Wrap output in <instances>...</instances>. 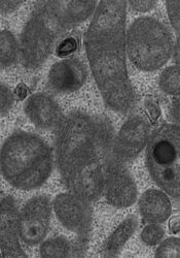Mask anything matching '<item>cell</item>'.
I'll use <instances>...</instances> for the list:
<instances>
[{"mask_svg":"<svg viewBox=\"0 0 180 258\" xmlns=\"http://www.w3.org/2000/svg\"><path fill=\"white\" fill-rule=\"evenodd\" d=\"M114 141V128L103 117L80 111L64 117L58 127L55 146L61 178L89 159L109 155Z\"/></svg>","mask_w":180,"mask_h":258,"instance_id":"1","label":"cell"},{"mask_svg":"<svg viewBox=\"0 0 180 258\" xmlns=\"http://www.w3.org/2000/svg\"><path fill=\"white\" fill-rule=\"evenodd\" d=\"M54 167L49 144L39 136L16 132L2 148V173L5 180L20 190H33L46 183Z\"/></svg>","mask_w":180,"mask_h":258,"instance_id":"2","label":"cell"},{"mask_svg":"<svg viewBox=\"0 0 180 258\" xmlns=\"http://www.w3.org/2000/svg\"><path fill=\"white\" fill-rule=\"evenodd\" d=\"M84 46L89 68L105 104L119 113L131 112L137 98L128 76L126 44Z\"/></svg>","mask_w":180,"mask_h":258,"instance_id":"3","label":"cell"},{"mask_svg":"<svg viewBox=\"0 0 180 258\" xmlns=\"http://www.w3.org/2000/svg\"><path fill=\"white\" fill-rule=\"evenodd\" d=\"M174 39L169 28L159 20L141 17L130 25L126 35V52L138 70L154 72L171 58Z\"/></svg>","mask_w":180,"mask_h":258,"instance_id":"4","label":"cell"},{"mask_svg":"<svg viewBox=\"0 0 180 258\" xmlns=\"http://www.w3.org/2000/svg\"><path fill=\"white\" fill-rule=\"evenodd\" d=\"M145 163L153 182L175 200L180 199V126L164 123L151 133Z\"/></svg>","mask_w":180,"mask_h":258,"instance_id":"5","label":"cell"},{"mask_svg":"<svg viewBox=\"0 0 180 258\" xmlns=\"http://www.w3.org/2000/svg\"><path fill=\"white\" fill-rule=\"evenodd\" d=\"M63 32L37 7L21 32L20 60L29 71L38 70L54 50L56 39Z\"/></svg>","mask_w":180,"mask_h":258,"instance_id":"6","label":"cell"},{"mask_svg":"<svg viewBox=\"0 0 180 258\" xmlns=\"http://www.w3.org/2000/svg\"><path fill=\"white\" fill-rule=\"evenodd\" d=\"M127 2H100L85 32L84 45L126 44Z\"/></svg>","mask_w":180,"mask_h":258,"instance_id":"7","label":"cell"},{"mask_svg":"<svg viewBox=\"0 0 180 258\" xmlns=\"http://www.w3.org/2000/svg\"><path fill=\"white\" fill-rule=\"evenodd\" d=\"M111 156L104 155L89 159L62 178L65 186L77 197L92 203L98 201L104 192L107 164Z\"/></svg>","mask_w":180,"mask_h":258,"instance_id":"8","label":"cell"},{"mask_svg":"<svg viewBox=\"0 0 180 258\" xmlns=\"http://www.w3.org/2000/svg\"><path fill=\"white\" fill-rule=\"evenodd\" d=\"M53 204L48 196L30 199L19 212V235L27 246H36L46 238L51 223Z\"/></svg>","mask_w":180,"mask_h":258,"instance_id":"9","label":"cell"},{"mask_svg":"<svg viewBox=\"0 0 180 258\" xmlns=\"http://www.w3.org/2000/svg\"><path fill=\"white\" fill-rule=\"evenodd\" d=\"M150 135L151 127L145 118L142 116L129 118L114 141L112 158L122 163L134 160L147 146Z\"/></svg>","mask_w":180,"mask_h":258,"instance_id":"10","label":"cell"},{"mask_svg":"<svg viewBox=\"0 0 180 258\" xmlns=\"http://www.w3.org/2000/svg\"><path fill=\"white\" fill-rule=\"evenodd\" d=\"M103 195L106 202L115 208L125 209L137 201V186L125 163L110 158L107 164Z\"/></svg>","mask_w":180,"mask_h":258,"instance_id":"11","label":"cell"},{"mask_svg":"<svg viewBox=\"0 0 180 258\" xmlns=\"http://www.w3.org/2000/svg\"><path fill=\"white\" fill-rule=\"evenodd\" d=\"M53 209L61 224L68 230L85 238L92 221V209L89 202L74 193H61L53 202Z\"/></svg>","mask_w":180,"mask_h":258,"instance_id":"12","label":"cell"},{"mask_svg":"<svg viewBox=\"0 0 180 258\" xmlns=\"http://www.w3.org/2000/svg\"><path fill=\"white\" fill-rule=\"evenodd\" d=\"M96 2H39L35 7L40 9L53 22L65 32L91 17L96 9Z\"/></svg>","mask_w":180,"mask_h":258,"instance_id":"13","label":"cell"},{"mask_svg":"<svg viewBox=\"0 0 180 258\" xmlns=\"http://www.w3.org/2000/svg\"><path fill=\"white\" fill-rule=\"evenodd\" d=\"M87 78L85 64L76 57L65 58L56 62L48 77L50 88L60 94H68L79 90Z\"/></svg>","mask_w":180,"mask_h":258,"instance_id":"14","label":"cell"},{"mask_svg":"<svg viewBox=\"0 0 180 258\" xmlns=\"http://www.w3.org/2000/svg\"><path fill=\"white\" fill-rule=\"evenodd\" d=\"M19 210L14 198L8 196L0 204V246L2 257H27L20 245Z\"/></svg>","mask_w":180,"mask_h":258,"instance_id":"15","label":"cell"},{"mask_svg":"<svg viewBox=\"0 0 180 258\" xmlns=\"http://www.w3.org/2000/svg\"><path fill=\"white\" fill-rule=\"evenodd\" d=\"M24 111L32 124L44 131L59 127L64 119L58 102L46 93L32 94L25 103Z\"/></svg>","mask_w":180,"mask_h":258,"instance_id":"16","label":"cell"},{"mask_svg":"<svg viewBox=\"0 0 180 258\" xmlns=\"http://www.w3.org/2000/svg\"><path fill=\"white\" fill-rule=\"evenodd\" d=\"M139 212L144 221L161 224L166 222L172 213L169 196L163 190L148 189L139 199Z\"/></svg>","mask_w":180,"mask_h":258,"instance_id":"17","label":"cell"},{"mask_svg":"<svg viewBox=\"0 0 180 258\" xmlns=\"http://www.w3.org/2000/svg\"><path fill=\"white\" fill-rule=\"evenodd\" d=\"M137 226L138 219L134 215H131L123 220L104 242L102 246V255L106 257L119 256L124 246L136 231Z\"/></svg>","mask_w":180,"mask_h":258,"instance_id":"18","label":"cell"},{"mask_svg":"<svg viewBox=\"0 0 180 258\" xmlns=\"http://www.w3.org/2000/svg\"><path fill=\"white\" fill-rule=\"evenodd\" d=\"M20 57V46L16 36L10 30H3L0 34V63L2 69L13 67Z\"/></svg>","mask_w":180,"mask_h":258,"instance_id":"19","label":"cell"},{"mask_svg":"<svg viewBox=\"0 0 180 258\" xmlns=\"http://www.w3.org/2000/svg\"><path fill=\"white\" fill-rule=\"evenodd\" d=\"M39 254L43 258L68 257L72 255V246L64 236H55L41 244Z\"/></svg>","mask_w":180,"mask_h":258,"instance_id":"20","label":"cell"},{"mask_svg":"<svg viewBox=\"0 0 180 258\" xmlns=\"http://www.w3.org/2000/svg\"><path fill=\"white\" fill-rule=\"evenodd\" d=\"M159 85L166 94L180 96V69L178 67L167 68L160 76Z\"/></svg>","mask_w":180,"mask_h":258,"instance_id":"21","label":"cell"},{"mask_svg":"<svg viewBox=\"0 0 180 258\" xmlns=\"http://www.w3.org/2000/svg\"><path fill=\"white\" fill-rule=\"evenodd\" d=\"M165 230L157 223H150L141 231V240L147 246H155L164 239Z\"/></svg>","mask_w":180,"mask_h":258,"instance_id":"22","label":"cell"},{"mask_svg":"<svg viewBox=\"0 0 180 258\" xmlns=\"http://www.w3.org/2000/svg\"><path fill=\"white\" fill-rule=\"evenodd\" d=\"M156 257H180V239L169 238L161 243L155 251Z\"/></svg>","mask_w":180,"mask_h":258,"instance_id":"23","label":"cell"},{"mask_svg":"<svg viewBox=\"0 0 180 258\" xmlns=\"http://www.w3.org/2000/svg\"><path fill=\"white\" fill-rule=\"evenodd\" d=\"M16 94L8 87L7 85L2 84L0 86V112L2 116L5 117L11 111L15 103Z\"/></svg>","mask_w":180,"mask_h":258,"instance_id":"24","label":"cell"},{"mask_svg":"<svg viewBox=\"0 0 180 258\" xmlns=\"http://www.w3.org/2000/svg\"><path fill=\"white\" fill-rule=\"evenodd\" d=\"M78 48V41L73 36H68L59 42L56 48V54L58 57L66 58L73 54Z\"/></svg>","mask_w":180,"mask_h":258,"instance_id":"25","label":"cell"},{"mask_svg":"<svg viewBox=\"0 0 180 258\" xmlns=\"http://www.w3.org/2000/svg\"><path fill=\"white\" fill-rule=\"evenodd\" d=\"M166 8L170 23L180 36V2H167Z\"/></svg>","mask_w":180,"mask_h":258,"instance_id":"26","label":"cell"},{"mask_svg":"<svg viewBox=\"0 0 180 258\" xmlns=\"http://www.w3.org/2000/svg\"><path fill=\"white\" fill-rule=\"evenodd\" d=\"M144 106L147 111V114L149 116V119L152 123L156 122V120L161 117V107L159 105V103L156 102V100H154L153 98L150 97H146L144 99Z\"/></svg>","mask_w":180,"mask_h":258,"instance_id":"27","label":"cell"},{"mask_svg":"<svg viewBox=\"0 0 180 258\" xmlns=\"http://www.w3.org/2000/svg\"><path fill=\"white\" fill-rule=\"evenodd\" d=\"M128 5L135 12L145 13L151 11L156 6V2H151V0H133V2H129Z\"/></svg>","mask_w":180,"mask_h":258,"instance_id":"28","label":"cell"},{"mask_svg":"<svg viewBox=\"0 0 180 258\" xmlns=\"http://www.w3.org/2000/svg\"><path fill=\"white\" fill-rule=\"evenodd\" d=\"M169 116L174 124L180 126V96L171 102L169 107Z\"/></svg>","mask_w":180,"mask_h":258,"instance_id":"29","label":"cell"},{"mask_svg":"<svg viewBox=\"0 0 180 258\" xmlns=\"http://www.w3.org/2000/svg\"><path fill=\"white\" fill-rule=\"evenodd\" d=\"M23 4V2H15V0H11V2L2 0L0 2V10H2L3 15H9L17 11Z\"/></svg>","mask_w":180,"mask_h":258,"instance_id":"30","label":"cell"},{"mask_svg":"<svg viewBox=\"0 0 180 258\" xmlns=\"http://www.w3.org/2000/svg\"><path fill=\"white\" fill-rule=\"evenodd\" d=\"M28 87L24 84V83H20L17 87H16V91H15V94L16 96L18 97V99L20 100H23L27 97L28 95Z\"/></svg>","mask_w":180,"mask_h":258,"instance_id":"31","label":"cell"},{"mask_svg":"<svg viewBox=\"0 0 180 258\" xmlns=\"http://www.w3.org/2000/svg\"><path fill=\"white\" fill-rule=\"evenodd\" d=\"M173 59H174V61L176 63V66L180 69V36H178V38L174 42Z\"/></svg>","mask_w":180,"mask_h":258,"instance_id":"32","label":"cell"},{"mask_svg":"<svg viewBox=\"0 0 180 258\" xmlns=\"http://www.w3.org/2000/svg\"><path fill=\"white\" fill-rule=\"evenodd\" d=\"M169 230L172 233H179L180 232V218L173 217L169 222Z\"/></svg>","mask_w":180,"mask_h":258,"instance_id":"33","label":"cell"}]
</instances>
